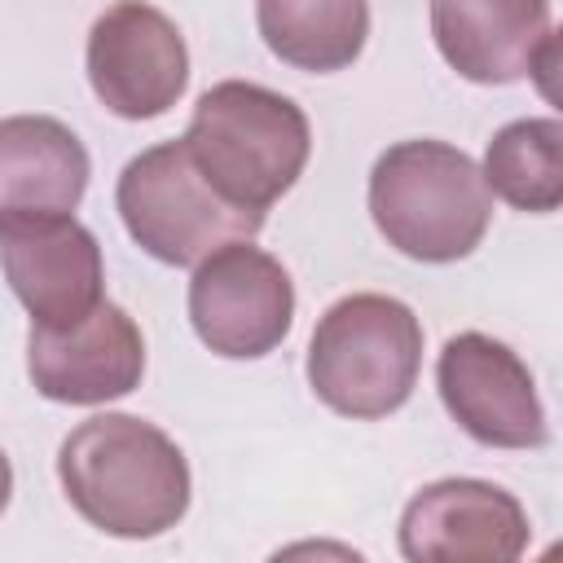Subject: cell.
Here are the masks:
<instances>
[{
  "instance_id": "1",
  "label": "cell",
  "mask_w": 563,
  "mask_h": 563,
  "mask_svg": "<svg viewBox=\"0 0 563 563\" xmlns=\"http://www.w3.org/2000/svg\"><path fill=\"white\" fill-rule=\"evenodd\" d=\"M66 501L106 537L150 541L172 532L194 497L180 444L136 413H92L57 449Z\"/></svg>"
},
{
  "instance_id": "2",
  "label": "cell",
  "mask_w": 563,
  "mask_h": 563,
  "mask_svg": "<svg viewBox=\"0 0 563 563\" xmlns=\"http://www.w3.org/2000/svg\"><path fill=\"white\" fill-rule=\"evenodd\" d=\"M185 150L198 172L242 211L264 216L308 167L312 128L286 97L251 79L211 84L185 128Z\"/></svg>"
},
{
  "instance_id": "3",
  "label": "cell",
  "mask_w": 563,
  "mask_h": 563,
  "mask_svg": "<svg viewBox=\"0 0 563 563\" xmlns=\"http://www.w3.org/2000/svg\"><path fill=\"white\" fill-rule=\"evenodd\" d=\"M374 229L418 264L466 260L493 220V194L479 163L449 141H396L369 172Z\"/></svg>"
},
{
  "instance_id": "4",
  "label": "cell",
  "mask_w": 563,
  "mask_h": 563,
  "mask_svg": "<svg viewBox=\"0 0 563 563\" xmlns=\"http://www.w3.org/2000/svg\"><path fill=\"white\" fill-rule=\"evenodd\" d=\"M303 369L325 409L356 422L387 418L418 387L422 321L396 295H343L317 317Z\"/></svg>"
},
{
  "instance_id": "5",
  "label": "cell",
  "mask_w": 563,
  "mask_h": 563,
  "mask_svg": "<svg viewBox=\"0 0 563 563\" xmlns=\"http://www.w3.org/2000/svg\"><path fill=\"white\" fill-rule=\"evenodd\" d=\"M114 207L128 238L158 264L194 268L202 255L251 242L264 216L233 207L194 163L185 141H163L141 150L114 185Z\"/></svg>"
},
{
  "instance_id": "6",
  "label": "cell",
  "mask_w": 563,
  "mask_h": 563,
  "mask_svg": "<svg viewBox=\"0 0 563 563\" xmlns=\"http://www.w3.org/2000/svg\"><path fill=\"white\" fill-rule=\"evenodd\" d=\"M189 321L202 347L224 361L268 356L295 321V282L268 251L229 242L194 264Z\"/></svg>"
},
{
  "instance_id": "7",
  "label": "cell",
  "mask_w": 563,
  "mask_h": 563,
  "mask_svg": "<svg viewBox=\"0 0 563 563\" xmlns=\"http://www.w3.org/2000/svg\"><path fill=\"white\" fill-rule=\"evenodd\" d=\"M97 101L119 119H158L189 88V48L180 26L150 0H114L84 48Z\"/></svg>"
},
{
  "instance_id": "8",
  "label": "cell",
  "mask_w": 563,
  "mask_h": 563,
  "mask_svg": "<svg viewBox=\"0 0 563 563\" xmlns=\"http://www.w3.org/2000/svg\"><path fill=\"white\" fill-rule=\"evenodd\" d=\"M435 387L449 418L484 449H541L550 444L545 405L532 369L493 334L462 330L440 347Z\"/></svg>"
},
{
  "instance_id": "9",
  "label": "cell",
  "mask_w": 563,
  "mask_h": 563,
  "mask_svg": "<svg viewBox=\"0 0 563 563\" xmlns=\"http://www.w3.org/2000/svg\"><path fill=\"white\" fill-rule=\"evenodd\" d=\"M528 510L488 479H435L400 515V554L413 563H510L528 550Z\"/></svg>"
},
{
  "instance_id": "10",
  "label": "cell",
  "mask_w": 563,
  "mask_h": 563,
  "mask_svg": "<svg viewBox=\"0 0 563 563\" xmlns=\"http://www.w3.org/2000/svg\"><path fill=\"white\" fill-rule=\"evenodd\" d=\"M26 374L53 405H106L132 396L145 374L141 325L110 299L70 325H31Z\"/></svg>"
},
{
  "instance_id": "11",
  "label": "cell",
  "mask_w": 563,
  "mask_h": 563,
  "mask_svg": "<svg viewBox=\"0 0 563 563\" xmlns=\"http://www.w3.org/2000/svg\"><path fill=\"white\" fill-rule=\"evenodd\" d=\"M0 273L31 325H70L106 299L101 242L75 216L0 224Z\"/></svg>"
},
{
  "instance_id": "12",
  "label": "cell",
  "mask_w": 563,
  "mask_h": 563,
  "mask_svg": "<svg viewBox=\"0 0 563 563\" xmlns=\"http://www.w3.org/2000/svg\"><path fill=\"white\" fill-rule=\"evenodd\" d=\"M431 40L471 84H519L554 62L550 0H431Z\"/></svg>"
},
{
  "instance_id": "13",
  "label": "cell",
  "mask_w": 563,
  "mask_h": 563,
  "mask_svg": "<svg viewBox=\"0 0 563 563\" xmlns=\"http://www.w3.org/2000/svg\"><path fill=\"white\" fill-rule=\"evenodd\" d=\"M92 163L84 141L48 114L0 119V224L75 216Z\"/></svg>"
},
{
  "instance_id": "14",
  "label": "cell",
  "mask_w": 563,
  "mask_h": 563,
  "mask_svg": "<svg viewBox=\"0 0 563 563\" xmlns=\"http://www.w3.org/2000/svg\"><path fill=\"white\" fill-rule=\"evenodd\" d=\"M268 53L308 75L347 70L369 40V0H255Z\"/></svg>"
},
{
  "instance_id": "15",
  "label": "cell",
  "mask_w": 563,
  "mask_h": 563,
  "mask_svg": "<svg viewBox=\"0 0 563 563\" xmlns=\"http://www.w3.org/2000/svg\"><path fill=\"white\" fill-rule=\"evenodd\" d=\"M488 194L510 202L515 211H559L563 202V123L545 119H515L493 132L479 167Z\"/></svg>"
},
{
  "instance_id": "16",
  "label": "cell",
  "mask_w": 563,
  "mask_h": 563,
  "mask_svg": "<svg viewBox=\"0 0 563 563\" xmlns=\"http://www.w3.org/2000/svg\"><path fill=\"white\" fill-rule=\"evenodd\" d=\"M9 497H13V466H9V453L0 449V515L9 510Z\"/></svg>"
}]
</instances>
